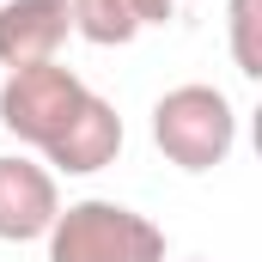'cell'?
Wrapping results in <instances>:
<instances>
[{
  "label": "cell",
  "instance_id": "1",
  "mask_svg": "<svg viewBox=\"0 0 262 262\" xmlns=\"http://www.w3.org/2000/svg\"><path fill=\"white\" fill-rule=\"evenodd\" d=\"M152 146L177 171H189V177L220 171L232 159V146H238V110H232V98L220 85H207V79L171 85L152 104Z\"/></svg>",
  "mask_w": 262,
  "mask_h": 262
},
{
  "label": "cell",
  "instance_id": "2",
  "mask_svg": "<svg viewBox=\"0 0 262 262\" xmlns=\"http://www.w3.org/2000/svg\"><path fill=\"white\" fill-rule=\"evenodd\" d=\"M49 262H165V232L128 201H67L43 238Z\"/></svg>",
  "mask_w": 262,
  "mask_h": 262
},
{
  "label": "cell",
  "instance_id": "3",
  "mask_svg": "<svg viewBox=\"0 0 262 262\" xmlns=\"http://www.w3.org/2000/svg\"><path fill=\"white\" fill-rule=\"evenodd\" d=\"M92 98V85L73 73L67 61H31V67H12L0 79V128L37 152H49L61 128L79 116V104Z\"/></svg>",
  "mask_w": 262,
  "mask_h": 262
},
{
  "label": "cell",
  "instance_id": "4",
  "mask_svg": "<svg viewBox=\"0 0 262 262\" xmlns=\"http://www.w3.org/2000/svg\"><path fill=\"white\" fill-rule=\"evenodd\" d=\"M61 213V183L49 165L25 152H0V244H37L49 238Z\"/></svg>",
  "mask_w": 262,
  "mask_h": 262
},
{
  "label": "cell",
  "instance_id": "5",
  "mask_svg": "<svg viewBox=\"0 0 262 262\" xmlns=\"http://www.w3.org/2000/svg\"><path fill=\"white\" fill-rule=\"evenodd\" d=\"M73 37L67 0H0V67H31V61H61Z\"/></svg>",
  "mask_w": 262,
  "mask_h": 262
},
{
  "label": "cell",
  "instance_id": "6",
  "mask_svg": "<svg viewBox=\"0 0 262 262\" xmlns=\"http://www.w3.org/2000/svg\"><path fill=\"white\" fill-rule=\"evenodd\" d=\"M122 116H116V104L110 98H85L79 104V116L61 128V140L43 152V165L55 171V177H92V171H104V165H116L122 159Z\"/></svg>",
  "mask_w": 262,
  "mask_h": 262
},
{
  "label": "cell",
  "instance_id": "7",
  "mask_svg": "<svg viewBox=\"0 0 262 262\" xmlns=\"http://www.w3.org/2000/svg\"><path fill=\"white\" fill-rule=\"evenodd\" d=\"M67 12H73V37H85L92 49H122L140 37L134 0H67Z\"/></svg>",
  "mask_w": 262,
  "mask_h": 262
},
{
  "label": "cell",
  "instance_id": "8",
  "mask_svg": "<svg viewBox=\"0 0 262 262\" xmlns=\"http://www.w3.org/2000/svg\"><path fill=\"white\" fill-rule=\"evenodd\" d=\"M226 37H232V67L244 79H262V0L226 6Z\"/></svg>",
  "mask_w": 262,
  "mask_h": 262
},
{
  "label": "cell",
  "instance_id": "9",
  "mask_svg": "<svg viewBox=\"0 0 262 262\" xmlns=\"http://www.w3.org/2000/svg\"><path fill=\"white\" fill-rule=\"evenodd\" d=\"M195 0H134V25L146 31V25H171V18H183Z\"/></svg>",
  "mask_w": 262,
  "mask_h": 262
},
{
  "label": "cell",
  "instance_id": "10",
  "mask_svg": "<svg viewBox=\"0 0 262 262\" xmlns=\"http://www.w3.org/2000/svg\"><path fill=\"white\" fill-rule=\"evenodd\" d=\"M189 262H201V256H189Z\"/></svg>",
  "mask_w": 262,
  "mask_h": 262
}]
</instances>
